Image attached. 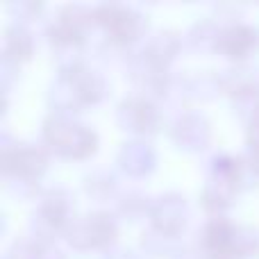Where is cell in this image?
<instances>
[{"label": "cell", "instance_id": "obj_1", "mask_svg": "<svg viewBox=\"0 0 259 259\" xmlns=\"http://www.w3.org/2000/svg\"><path fill=\"white\" fill-rule=\"evenodd\" d=\"M200 250L207 259H243L259 250V234L252 228L216 216L202 228Z\"/></svg>", "mask_w": 259, "mask_h": 259}, {"label": "cell", "instance_id": "obj_2", "mask_svg": "<svg viewBox=\"0 0 259 259\" xmlns=\"http://www.w3.org/2000/svg\"><path fill=\"white\" fill-rule=\"evenodd\" d=\"M44 141L53 152L68 159H84L94 155L98 146L94 130L59 114H53L44 121Z\"/></svg>", "mask_w": 259, "mask_h": 259}, {"label": "cell", "instance_id": "obj_3", "mask_svg": "<svg viewBox=\"0 0 259 259\" xmlns=\"http://www.w3.org/2000/svg\"><path fill=\"white\" fill-rule=\"evenodd\" d=\"M73 196L66 189H50L41 196V202L36 207L34 216H32V232L36 234L34 239L44 243H50L55 234L66 232L71 225V214H73Z\"/></svg>", "mask_w": 259, "mask_h": 259}, {"label": "cell", "instance_id": "obj_4", "mask_svg": "<svg viewBox=\"0 0 259 259\" xmlns=\"http://www.w3.org/2000/svg\"><path fill=\"white\" fill-rule=\"evenodd\" d=\"M241 164L232 157H216L211 161V178L207 180L202 191V205L211 216H221L230 205L239 187Z\"/></svg>", "mask_w": 259, "mask_h": 259}, {"label": "cell", "instance_id": "obj_5", "mask_svg": "<svg viewBox=\"0 0 259 259\" xmlns=\"http://www.w3.org/2000/svg\"><path fill=\"white\" fill-rule=\"evenodd\" d=\"M116 230V219L109 211H91L80 219H73L64 237L75 250H91V248L112 246Z\"/></svg>", "mask_w": 259, "mask_h": 259}, {"label": "cell", "instance_id": "obj_6", "mask_svg": "<svg viewBox=\"0 0 259 259\" xmlns=\"http://www.w3.org/2000/svg\"><path fill=\"white\" fill-rule=\"evenodd\" d=\"M94 14H96V23L103 25L105 32H107V39L118 46L137 41L148 27L143 14H139L137 9L118 5V3L98 5L94 9Z\"/></svg>", "mask_w": 259, "mask_h": 259}, {"label": "cell", "instance_id": "obj_7", "mask_svg": "<svg viewBox=\"0 0 259 259\" xmlns=\"http://www.w3.org/2000/svg\"><path fill=\"white\" fill-rule=\"evenodd\" d=\"M0 164L7 178L36 180L48 166V155L44 148L30 146V143H14V146H3Z\"/></svg>", "mask_w": 259, "mask_h": 259}, {"label": "cell", "instance_id": "obj_8", "mask_svg": "<svg viewBox=\"0 0 259 259\" xmlns=\"http://www.w3.org/2000/svg\"><path fill=\"white\" fill-rule=\"evenodd\" d=\"M116 118L123 130H130L141 137L155 134L161 125L159 109L155 107L150 98H143V96H130L123 100L116 109Z\"/></svg>", "mask_w": 259, "mask_h": 259}, {"label": "cell", "instance_id": "obj_9", "mask_svg": "<svg viewBox=\"0 0 259 259\" xmlns=\"http://www.w3.org/2000/svg\"><path fill=\"white\" fill-rule=\"evenodd\" d=\"M127 77L134 84V89H139L143 98H150V100L164 96L166 91L170 89V84H173L168 71H166V66H161V64L148 59L143 53L130 62Z\"/></svg>", "mask_w": 259, "mask_h": 259}, {"label": "cell", "instance_id": "obj_10", "mask_svg": "<svg viewBox=\"0 0 259 259\" xmlns=\"http://www.w3.org/2000/svg\"><path fill=\"white\" fill-rule=\"evenodd\" d=\"M187 200L180 193H164L157 200H152L150 207V221L152 228L159 232L168 234V237H178L187 225Z\"/></svg>", "mask_w": 259, "mask_h": 259}, {"label": "cell", "instance_id": "obj_11", "mask_svg": "<svg viewBox=\"0 0 259 259\" xmlns=\"http://www.w3.org/2000/svg\"><path fill=\"white\" fill-rule=\"evenodd\" d=\"M170 139H173L175 146L187 152L205 150L211 139L209 123H207L200 114H193V112L182 114V116L170 125Z\"/></svg>", "mask_w": 259, "mask_h": 259}, {"label": "cell", "instance_id": "obj_12", "mask_svg": "<svg viewBox=\"0 0 259 259\" xmlns=\"http://www.w3.org/2000/svg\"><path fill=\"white\" fill-rule=\"evenodd\" d=\"M259 46V32L250 25L243 23H232V25L223 27L219 36L216 50L223 53L230 59H243Z\"/></svg>", "mask_w": 259, "mask_h": 259}, {"label": "cell", "instance_id": "obj_13", "mask_svg": "<svg viewBox=\"0 0 259 259\" xmlns=\"http://www.w3.org/2000/svg\"><path fill=\"white\" fill-rule=\"evenodd\" d=\"M118 164L132 178H143V175L152 173L157 164V155L152 150L150 143L146 141H130L118 152Z\"/></svg>", "mask_w": 259, "mask_h": 259}, {"label": "cell", "instance_id": "obj_14", "mask_svg": "<svg viewBox=\"0 0 259 259\" xmlns=\"http://www.w3.org/2000/svg\"><path fill=\"white\" fill-rule=\"evenodd\" d=\"M68 80H71L73 89H75L77 98H80L82 105H96L105 98V91H107V84H105L103 75H98L96 71L82 66L77 71L68 73Z\"/></svg>", "mask_w": 259, "mask_h": 259}, {"label": "cell", "instance_id": "obj_15", "mask_svg": "<svg viewBox=\"0 0 259 259\" xmlns=\"http://www.w3.org/2000/svg\"><path fill=\"white\" fill-rule=\"evenodd\" d=\"M180 46H182V39L178 36V32L170 30H159L146 41V48H143V55L152 62L161 64V66H168L173 62V57L178 55Z\"/></svg>", "mask_w": 259, "mask_h": 259}, {"label": "cell", "instance_id": "obj_16", "mask_svg": "<svg viewBox=\"0 0 259 259\" xmlns=\"http://www.w3.org/2000/svg\"><path fill=\"white\" fill-rule=\"evenodd\" d=\"M34 50V39L23 25H9L5 30V62L21 64L32 57Z\"/></svg>", "mask_w": 259, "mask_h": 259}, {"label": "cell", "instance_id": "obj_17", "mask_svg": "<svg viewBox=\"0 0 259 259\" xmlns=\"http://www.w3.org/2000/svg\"><path fill=\"white\" fill-rule=\"evenodd\" d=\"M221 89V77L211 75L207 71L193 73L180 80V94L184 98H193V100H207Z\"/></svg>", "mask_w": 259, "mask_h": 259}, {"label": "cell", "instance_id": "obj_18", "mask_svg": "<svg viewBox=\"0 0 259 259\" xmlns=\"http://www.w3.org/2000/svg\"><path fill=\"white\" fill-rule=\"evenodd\" d=\"M48 100L55 107V114H59V116H66V114H71V112H80V107H84L66 75H59V80L55 82L53 89H50Z\"/></svg>", "mask_w": 259, "mask_h": 259}, {"label": "cell", "instance_id": "obj_19", "mask_svg": "<svg viewBox=\"0 0 259 259\" xmlns=\"http://www.w3.org/2000/svg\"><path fill=\"white\" fill-rule=\"evenodd\" d=\"M219 23L211 21V18H205V21H198L191 30L187 32V44L189 48L200 50V53H207V50H216V44H219L221 36Z\"/></svg>", "mask_w": 259, "mask_h": 259}, {"label": "cell", "instance_id": "obj_20", "mask_svg": "<svg viewBox=\"0 0 259 259\" xmlns=\"http://www.w3.org/2000/svg\"><path fill=\"white\" fill-rule=\"evenodd\" d=\"M257 84V77H255V71L248 66H234V68H228L223 71L221 75V89L225 91L228 96L237 98L239 94H243L246 89Z\"/></svg>", "mask_w": 259, "mask_h": 259}, {"label": "cell", "instance_id": "obj_21", "mask_svg": "<svg viewBox=\"0 0 259 259\" xmlns=\"http://www.w3.org/2000/svg\"><path fill=\"white\" fill-rule=\"evenodd\" d=\"M57 23H64L77 32H84L87 25L96 23V14L94 9L84 7V5H64L57 12Z\"/></svg>", "mask_w": 259, "mask_h": 259}, {"label": "cell", "instance_id": "obj_22", "mask_svg": "<svg viewBox=\"0 0 259 259\" xmlns=\"http://www.w3.org/2000/svg\"><path fill=\"white\" fill-rule=\"evenodd\" d=\"M84 191L89 193L94 200L105 202V200H109V198H114V193H116V180H114V175L103 173V170L91 173V175H87V180H84Z\"/></svg>", "mask_w": 259, "mask_h": 259}, {"label": "cell", "instance_id": "obj_23", "mask_svg": "<svg viewBox=\"0 0 259 259\" xmlns=\"http://www.w3.org/2000/svg\"><path fill=\"white\" fill-rule=\"evenodd\" d=\"M150 207H152V202L148 200L146 193L130 191L118 200V214L125 216V219H130V221H139L146 211L150 214Z\"/></svg>", "mask_w": 259, "mask_h": 259}, {"label": "cell", "instance_id": "obj_24", "mask_svg": "<svg viewBox=\"0 0 259 259\" xmlns=\"http://www.w3.org/2000/svg\"><path fill=\"white\" fill-rule=\"evenodd\" d=\"M234 112L248 123L259 118V82L234 98Z\"/></svg>", "mask_w": 259, "mask_h": 259}, {"label": "cell", "instance_id": "obj_25", "mask_svg": "<svg viewBox=\"0 0 259 259\" xmlns=\"http://www.w3.org/2000/svg\"><path fill=\"white\" fill-rule=\"evenodd\" d=\"M173 239L175 237H168V234L159 232V230L150 228L148 232H143V239H141V246L148 255L152 257H159L164 252H170L173 250Z\"/></svg>", "mask_w": 259, "mask_h": 259}, {"label": "cell", "instance_id": "obj_26", "mask_svg": "<svg viewBox=\"0 0 259 259\" xmlns=\"http://www.w3.org/2000/svg\"><path fill=\"white\" fill-rule=\"evenodd\" d=\"M7 191L16 193L18 198H32L39 191L36 180H27V178H7Z\"/></svg>", "mask_w": 259, "mask_h": 259}, {"label": "cell", "instance_id": "obj_27", "mask_svg": "<svg viewBox=\"0 0 259 259\" xmlns=\"http://www.w3.org/2000/svg\"><path fill=\"white\" fill-rule=\"evenodd\" d=\"M9 12H18V16H21V21H30V18H34L36 14H39L41 9V3H9Z\"/></svg>", "mask_w": 259, "mask_h": 259}, {"label": "cell", "instance_id": "obj_28", "mask_svg": "<svg viewBox=\"0 0 259 259\" xmlns=\"http://www.w3.org/2000/svg\"><path fill=\"white\" fill-rule=\"evenodd\" d=\"M36 241H39V239H36ZM34 259H66V257H64L62 252L53 246V243L39 241V248H36V257Z\"/></svg>", "mask_w": 259, "mask_h": 259}, {"label": "cell", "instance_id": "obj_29", "mask_svg": "<svg viewBox=\"0 0 259 259\" xmlns=\"http://www.w3.org/2000/svg\"><path fill=\"white\" fill-rule=\"evenodd\" d=\"M248 150L259 152V118L248 123Z\"/></svg>", "mask_w": 259, "mask_h": 259}, {"label": "cell", "instance_id": "obj_30", "mask_svg": "<svg viewBox=\"0 0 259 259\" xmlns=\"http://www.w3.org/2000/svg\"><path fill=\"white\" fill-rule=\"evenodd\" d=\"M173 259H207L202 250H193V248H182L173 255Z\"/></svg>", "mask_w": 259, "mask_h": 259}, {"label": "cell", "instance_id": "obj_31", "mask_svg": "<svg viewBox=\"0 0 259 259\" xmlns=\"http://www.w3.org/2000/svg\"><path fill=\"white\" fill-rule=\"evenodd\" d=\"M248 166H250V170H255L259 175V152L257 150H248Z\"/></svg>", "mask_w": 259, "mask_h": 259}, {"label": "cell", "instance_id": "obj_32", "mask_svg": "<svg viewBox=\"0 0 259 259\" xmlns=\"http://www.w3.org/2000/svg\"><path fill=\"white\" fill-rule=\"evenodd\" d=\"M103 259H134V255L127 250H109Z\"/></svg>", "mask_w": 259, "mask_h": 259}]
</instances>
